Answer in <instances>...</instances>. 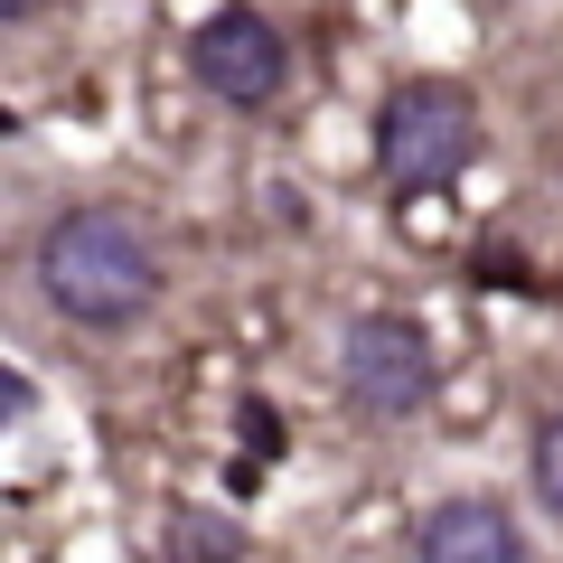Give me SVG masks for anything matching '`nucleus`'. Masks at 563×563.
Masks as SVG:
<instances>
[{
	"label": "nucleus",
	"mask_w": 563,
	"mask_h": 563,
	"mask_svg": "<svg viewBox=\"0 0 563 563\" xmlns=\"http://www.w3.org/2000/svg\"><path fill=\"white\" fill-rule=\"evenodd\" d=\"M38 291L57 320L113 339L161 301V244H151V225L132 207H66L38 235Z\"/></svg>",
	"instance_id": "nucleus-1"
},
{
	"label": "nucleus",
	"mask_w": 563,
	"mask_h": 563,
	"mask_svg": "<svg viewBox=\"0 0 563 563\" xmlns=\"http://www.w3.org/2000/svg\"><path fill=\"white\" fill-rule=\"evenodd\" d=\"M470 161H479V95H470L461 76H413V85L385 95V113H376V169H385V188L432 198V188H451Z\"/></svg>",
	"instance_id": "nucleus-2"
},
{
	"label": "nucleus",
	"mask_w": 563,
	"mask_h": 563,
	"mask_svg": "<svg viewBox=\"0 0 563 563\" xmlns=\"http://www.w3.org/2000/svg\"><path fill=\"white\" fill-rule=\"evenodd\" d=\"M339 385H347V404H357L366 422H413L442 395V366H432V339H422L404 310H366L339 339Z\"/></svg>",
	"instance_id": "nucleus-3"
},
{
	"label": "nucleus",
	"mask_w": 563,
	"mask_h": 563,
	"mask_svg": "<svg viewBox=\"0 0 563 563\" xmlns=\"http://www.w3.org/2000/svg\"><path fill=\"white\" fill-rule=\"evenodd\" d=\"M188 66H198V85L217 103H235V113H263V103L291 85V47H282V29L263 20V10H217V20L188 38Z\"/></svg>",
	"instance_id": "nucleus-4"
},
{
	"label": "nucleus",
	"mask_w": 563,
	"mask_h": 563,
	"mask_svg": "<svg viewBox=\"0 0 563 563\" xmlns=\"http://www.w3.org/2000/svg\"><path fill=\"white\" fill-rule=\"evenodd\" d=\"M413 563H526V536L498 498H442L413 536Z\"/></svg>",
	"instance_id": "nucleus-5"
},
{
	"label": "nucleus",
	"mask_w": 563,
	"mask_h": 563,
	"mask_svg": "<svg viewBox=\"0 0 563 563\" xmlns=\"http://www.w3.org/2000/svg\"><path fill=\"white\" fill-rule=\"evenodd\" d=\"M169 563H244V526L217 507H169Z\"/></svg>",
	"instance_id": "nucleus-6"
},
{
	"label": "nucleus",
	"mask_w": 563,
	"mask_h": 563,
	"mask_svg": "<svg viewBox=\"0 0 563 563\" xmlns=\"http://www.w3.org/2000/svg\"><path fill=\"white\" fill-rule=\"evenodd\" d=\"M536 498L563 517V413H544V432H536Z\"/></svg>",
	"instance_id": "nucleus-7"
},
{
	"label": "nucleus",
	"mask_w": 563,
	"mask_h": 563,
	"mask_svg": "<svg viewBox=\"0 0 563 563\" xmlns=\"http://www.w3.org/2000/svg\"><path fill=\"white\" fill-rule=\"evenodd\" d=\"M38 10H47V0H0V29H29Z\"/></svg>",
	"instance_id": "nucleus-8"
}]
</instances>
